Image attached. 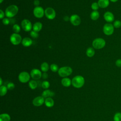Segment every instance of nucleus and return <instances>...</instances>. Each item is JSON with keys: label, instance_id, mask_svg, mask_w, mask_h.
<instances>
[{"label": "nucleus", "instance_id": "f257e3e1", "mask_svg": "<svg viewBox=\"0 0 121 121\" xmlns=\"http://www.w3.org/2000/svg\"><path fill=\"white\" fill-rule=\"evenodd\" d=\"M85 84V79L83 77L77 75L74 77L71 80L72 85L75 88H80L82 87Z\"/></svg>", "mask_w": 121, "mask_h": 121}, {"label": "nucleus", "instance_id": "f03ea898", "mask_svg": "<svg viewBox=\"0 0 121 121\" xmlns=\"http://www.w3.org/2000/svg\"><path fill=\"white\" fill-rule=\"evenodd\" d=\"M18 11V7L15 5H11L8 7L5 10V15L7 17L11 18L14 17Z\"/></svg>", "mask_w": 121, "mask_h": 121}, {"label": "nucleus", "instance_id": "7ed1b4c3", "mask_svg": "<svg viewBox=\"0 0 121 121\" xmlns=\"http://www.w3.org/2000/svg\"><path fill=\"white\" fill-rule=\"evenodd\" d=\"M72 73V69L68 66L61 67L59 69L58 74L62 78H66L70 75Z\"/></svg>", "mask_w": 121, "mask_h": 121}, {"label": "nucleus", "instance_id": "20e7f679", "mask_svg": "<svg viewBox=\"0 0 121 121\" xmlns=\"http://www.w3.org/2000/svg\"><path fill=\"white\" fill-rule=\"evenodd\" d=\"M105 41L104 39L97 38L94 40L92 43V45L95 49H101L105 46Z\"/></svg>", "mask_w": 121, "mask_h": 121}, {"label": "nucleus", "instance_id": "39448f33", "mask_svg": "<svg viewBox=\"0 0 121 121\" xmlns=\"http://www.w3.org/2000/svg\"><path fill=\"white\" fill-rule=\"evenodd\" d=\"M114 27L111 23H106L103 26V32L106 35H111L114 32Z\"/></svg>", "mask_w": 121, "mask_h": 121}, {"label": "nucleus", "instance_id": "423d86ee", "mask_svg": "<svg viewBox=\"0 0 121 121\" xmlns=\"http://www.w3.org/2000/svg\"><path fill=\"white\" fill-rule=\"evenodd\" d=\"M10 41L13 45H17L22 42V37L20 35L17 33H13L10 35Z\"/></svg>", "mask_w": 121, "mask_h": 121}, {"label": "nucleus", "instance_id": "0eeeda50", "mask_svg": "<svg viewBox=\"0 0 121 121\" xmlns=\"http://www.w3.org/2000/svg\"><path fill=\"white\" fill-rule=\"evenodd\" d=\"M30 76H31L28 72L26 71H23L20 73L18 75V78L20 82L23 83H26L29 81Z\"/></svg>", "mask_w": 121, "mask_h": 121}, {"label": "nucleus", "instance_id": "6e6552de", "mask_svg": "<svg viewBox=\"0 0 121 121\" xmlns=\"http://www.w3.org/2000/svg\"><path fill=\"white\" fill-rule=\"evenodd\" d=\"M44 14L46 17L49 19H53L56 16V12L54 9L52 8H47L44 11Z\"/></svg>", "mask_w": 121, "mask_h": 121}, {"label": "nucleus", "instance_id": "1a4fd4ad", "mask_svg": "<svg viewBox=\"0 0 121 121\" xmlns=\"http://www.w3.org/2000/svg\"><path fill=\"white\" fill-rule=\"evenodd\" d=\"M33 14L36 17L40 18L43 17L44 14V11L43 8L41 7L37 6L34 8L33 10Z\"/></svg>", "mask_w": 121, "mask_h": 121}, {"label": "nucleus", "instance_id": "9d476101", "mask_svg": "<svg viewBox=\"0 0 121 121\" xmlns=\"http://www.w3.org/2000/svg\"><path fill=\"white\" fill-rule=\"evenodd\" d=\"M21 26L23 29L26 32L30 31L31 30L32 27V26L31 22L29 20L26 19H24L22 21Z\"/></svg>", "mask_w": 121, "mask_h": 121}, {"label": "nucleus", "instance_id": "9b49d317", "mask_svg": "<svg viewBox=\"0 0 121 121\" xmlns=\"http://www.w3.org/2000/svg\"><path fill=\"white\" fill-rule=\"evenodd\" d=\"M30 76L34 80H38L42 77V74L38 69H34L30 72Z\"/></svg>", "mask_w": 121, "mask_h": 121}, {"label": "nucleus", "instance_id": "f8f14e48", "mask_svg": "<svg viewBox=\"0 0 121 121\" xmlns=\"http://www.w3.org/2000/svg\"><path fill=\"white\" fill-rule=\"evenodd\" d=\"M44 101L45 99L42 96H38L34 98L32 101V104L35 106H40L44 103Z\"/></svg>", "mask_w": 121, "mask_h": 121}, {"label": "nucleus", "instance_id": "ddd939ff", "mask_svg": "<svg viewBox=\"0 0 121 121\" xmlns=\"http://www.w3.org/2000/svg\"><path fill=\"white\" fill-rule=\"evenodd\" d=\"M71 23L75 26H78L81 23V19L80 17L77 15H73L71 16L69 18Z\"/></svg>", "mask_w": 121, "mask_h": 121}, {"label": "nucleus", "instance_id": "4468645a", "mask_svg": "<svg viewBox=\"0 0 121 121\" xmlns=\"http://www.w3.org/2000/svg\"><path fill=\"white\" fill-rule=\"evenodd\" d=\"M104 20L108 23H110L114 20V16L112 13L110 11H106L104 15Z\"/></svg>", "mask_w": 121, "mask_h": 121}, {"label": "nucleus", "instance_id": "2eb2a0df", "mask_svg": "<svg viewBox=\"0 0 121 121\" xmlns=\"http://www.w3.org/2000/svg\"><path fill=\"white\" fill-rule=\"evenodd\" d=\"M54 95H55L54 92L51 91L49 89H46L44 90L42 94V96L44 98H46L48 97H51L52 96H53Z\"/></svg>", "mask_w": 121, "mask_h": 121}, {"label": "nucleus", "instance_id": "dca6fc26", "mask_svg": "<svg viewBox=\"0 0 121 121\" xmlns=\"http://www.w3.org/2000/svg\"><path fill=\"white\" fill-rule=\"evenodd\" d=\"M98 4L99 7L101 8H107L110 3L109 0H98Z\"/></svg>", "mask_w": 121, "mask_h": 121}, {"label": "nucleus", "instance_id": "f3484780", "mask_svg": "<svg viewBox=\"0 0 121 121\" xmlns=\"http://www.w3.org/2000/svg\"><path fill=\"white\" fill-rule=\"evenodd\" d=\"M44 104L47 107L51 108L54 105V101L52 97H48L45 99Z\"/></svg>", "mask_w": 121, "mask_h": 121}, {"label": "nucleus", "instance_id": "a211bd4d", "mask_svg": "<svg viewBox=\"0 0 121 121\" xmlns=\"http://www.w3.org/2000/svg\"><path fill=\"white\" fill-rule=\"evenodd\" d=\"M32 40L29 37H25L22 40L21 43L25 47H28L32 44Z\"/></svg>", "mask_w": 121, "mask_h": 121}, {"label": "nucleus", "instance_id": "6ab92c4d", "mask_svg": "<svg viewBox=\"0 0 121 121\" xmlns=\"http://www.w3.org/2000/svg\"><path fill=\"white\" fill-rule=\"evenodd\" d=\"M61 84L65 87H69L71 84V80L68 78H63L61 81Z\"/></svg>", "mask_w": 121, "mask_h": 121}, {"label": "nucleus", "instance_id": "aec40b11", "mask_svg": "<svg viewBox=\"0 0 121 121\" xmlns=\"http://www.w3.org/2000/svg\"><path fill=\"white\" fill-rule=\"evenodd\" d=\"M42 24L39 22H37L35 23L33 26V30L37 32H39L42 29Z\"/></svg>", "mask_w": 121, "mask_h": 121}, {"label": "nucleus", "instance_id": "412c9836", "mask_svg": "<svg viewBox=\"0 0 121 121\" xmlns=\"http://www.w3.org/2000/svg\"><path fill=\"white\" fill-rule=\"evenodd\" d=\"M10 116L8 113H4L0 115V121H10Z\"/></svg>", "mask_w": 121, "mask_h": 121}, {"label": "nucleus", "instance_id": "4be33fe9", "mask_svg": "<svg viewBox=\"0 0 121 121\" xmlns=\"http://www.w3.org/2000/svg\"><path fill=\"white\" fill-rule=\"evenodd\" d=\"M99 13L97 10H94L90 14V17L93 20H96L99 17Z\"/></svg>", "mask_w": 121, "mask_h": 121}, {"label": "nucleus", "instance_id": "5701e85b", "mask_svg": "<svg viewBox=\"0 0 121 121\" xmlns=\"http://www.w3.org/2000/svg\"><path fill=\"white\" fill-rule=\"evenodd\" d=\"M28 86H29V87L31 89L34 90L37 88L38 86V83H37V82L35 80H31L29 82Z\"/></svg>", "mask_w": 121, "mask_h": 121}, {"label": "nucleus", "instance_id": "b1692460", "mask_svg": "<svg viewBox=\"0 0 121 121\" xmlns=\"http://www.w3.org/2000/svg\"><path fill=\"white\" fill-rule=\"evenodd\" d=\"M95 53L94 49L92 47H89L87 49L86 51V54L89 57H93Z\"/></svg>", "mask_w": 121, "mask_h": 121}, {"label": "nucleus", "instance_id": "393cba45", "mask_svg": "<svg viewBox=\"0 0 121 121\" xmlns=\"http://www.w3.org/2000/svg\"><path fill=\"white\" fill-rule=\"evenodd\" d=\"M8 92L7 87L5 86L2 85L0 86V95L1 96H4Z\"/></svg>", "mask_w": 121, "mask_h": 121}, {"label": "nucleus", "instance_id": "a878e982", "mask_svg": "<svg viewBox=\"0 0 121 121\" xmlns=\"http://www.w3.org/2000/svg\"><path fill=\"white\" fill-rule=\"evenodd\" d=\"M49 66L48 64L46 62H43L41 65V69L42 71L44 72H47L49 70Z\"/></svg>", "mask_w": 121, "mask_h": 121}, {"label": "nucleus", "instance_id": "bb28decb", "mask_svg": "<svg viewBox=\"0 0 121 121\" xmlns=\"http://www.w3.org/2000/svg\"><path fill=\"white\" fill-rule=\"evenodd\" d=\"M114 121H121V112H117L115 113L113 116Z\"/></svg>", "mask_w": 121, "mask_h": 121}, {"label": "nucleus", "instance_id": "cd10ccee", "mask_svg": "<svg viewBox=\"0 0 121 121\" xmlns=\"http://www.w3.org/2000/svg\"><path fill=\"white\" fill-rule=\"evenodd\" d=\"M41 86L43 88L47 89L50 87V83L49 81H48L47 80H44V81H43L42 83H41Z\"/></svg>", "mask_w": 121, "mask_h": 121}, {"label": "nucleus", "instance_id": "c85d7f7f", "mask_svg": "<svg viewBox=\"0 0 121 121\" xmlns=\"http://www.w3.org/2000/svg\"><path fill=\"white\" fill-rule=\"evenodd\" d=\"M113 26L115 28H119L121 27V21L119 20H116L114 21Z\"/></svg>", "mask_w": 121, "mask_h": 121}, {"label": "nucleus", "instance_id": "c756f323", "mask_svg": "<svg viewBox=\"0 0 121 121\" xmlns=\"http://www.w3.org/2000/svg\"><path fill=\"white\" fill-rule=\"evenodd\" d=\"M13 30L15 33H18L20 31V27L17 24H15L13 26Z\"/></svg>", "mask_w": 121, "mask_h": 121}, {"label": "nucleus", "instance_id": "7c9ffc66", "mask_svg": "<svg viewBox=\"0 0 121 121\" xmlns=\"http://www.w3.org/2000/svg\"><path fill=\"white\" fill-rule=\"evenodd\" d=\"M50 69H51V70L52 72H57V71H58V70H59L58 66L57 65H56L55 64H51V66H50Z\"/></svg>", "mask_w": 121, "mask_h": 121}, {"label": "nucleus", "instance_id": "2f4dec72", "mask_svg": "<svg viewBox=\"0 0 121 121\" xmlns=\"http://www.w3.org/2000/svg\"><path fill=\"white\" fill-rule=\"evenodd\" d=\"M6 86L7 87V88H8V90H12L13 89H14V88L15 87V84L13 82H9L7 84Z\"/></svg>", "mask_w": 121, "mask_h": 121}, {"label": "nucleus", "instance_id": "473e14b6", "mask_svg": "<svg viewBox=\"0 0 121 121\" xmlns=\"http://www.w3.org/2000/svg\"><path fill=\"white\" fill-rule=\"evenodd\" d=\"M99 5L98 4V3L96 2H94L91 5V8L94 10H97L99 8Z\"/></svg>", "mask_w": 121, "mask_h": 121}, {"label": "nucleus", "instance_id": "72a5a7b5", "mask_svg": "<svg viewBox=\"0 0 121 121\" xmlns=\"http://www.w3.org/2000/svg\"><path fill=\"white\" fill-rule=\"evenodd\" d=\"M30 35L31 36V37H32L34 38H37L38 37V35H39L38 33L37 32H35V31H34V30L31 31V32L30 33Z\"/></svg>", "mask_w": 121, "mask_h": 121}, {"label": "nucleus", "instance_id": "f704fd0d", "mask_svg": "<svg viewBox=\"0 0 121 121\" xmlns=\"http://www.w3.org/2000/svg\"><path fill=\"white\" fill-rule=\"evenodd\" d=\"M2 21V23L5 25H8L10 23L9 19L8 18H3Z\"/></svg>", "mask_w": 121, "mask_h": 121}, {"label": "nucleus", "instance_id": "c9c22d12", "mask_svg": "<svg viewBox=\"0 0 121 121\" xmlns=\"http://www.w3.org/2000/svg\"><path fill=\"white\" fill-rule=\"evenodd\" d=\"M115 65L118 67H121V59H117L115 61Z\"/></svg>", "mask_w": 121, "mask_h": 121}, {"label": "nucleus", "instance_id": "e433bc0d", "mask_svg": "<svg viewBox=\"0 0 121 121\" xmlns=\"http://www.w3.org/2000/svg\"><path fill=\"white\" fill-rule=\"evenodd\" d=\"M0 19H2L4 18V12H3L1 9H0Z\"/></svg>", "mask_w": 121, "mask_h": 121}, {"label": "nucleus", "instance_id": "4c0bfd02", "mask_svg": "<svg viewBox=\"0 0 121 121\" xmlns=\"http://www.w3.org/2000/svg\"><path fill=\"white\" fill-rule=\"evenodd\" d=\"M48 75L46 72H44L43 74H42V78L43 79H46L48 78Z\"/></svg>", "mask_w": 121, "mask_h": 121}, {"label": "nucleus", "instance_id": "58836bf2", "mask_svg": "<svg viewBox=\"0 0 121 121\" xmlns=\"http://www.w3.org/2000/svg\"><path fill=\"white\" fill-rule=\"evenodd\" d=\"M34 4L35 6H36V7H37L39 4H40V2L39 0H35L34 2Z\"/></svg>", "mask_w": 121, "mask_h": 121}, {"label": "nucleus", "instance_id": "ea45409f", "mask_svg": "<svg viewBox=\"0 0 121 121\" xmlns=\"http://www.w3.org/2000/svg\"><path fill=\"white\" fill-rule=\"evenodd\" d=\"M2 79L1 78H0V86H2Z\"/></svg>", "mask_w": 121, "mask_h": 121}, {"label": "nucleus", "instance_id": "a19ab883", "mask_svg": "<svg viewBox=\"0 0 121 121\" xmlns=\"http://www.w3.org/2000/svg\"><path fill=\"white\" fill-rule=\"evenodd\" d=\"M68 19H69V17H68L66 16V17H64V20H65L66 21H67Z\"/></svg>", "mask_w": 121, "mask_h": 121}, {"label": "nucleus", "instance_id": "79ce46f5", "mask_svg": "<svg viewBox=\"0 0 121 121\" xmlns=\"http://www.w3.org/2000/svg\"><path fill=\"white\" fill-rule=\"evenodd\" d=\"M111 2H113V3H114V2H117V1H118V0H110Z\"/></svg>", "mask_w": 121, "mask_h": 121}, {"label": "nucleus", "instance_id": "37998d69", "mask_svg": "<svg viewBox=\"0 0 121 121\" xmlns=\"http://www.w3.org/2000/svg\"><path fill=\"white\" fill-rule=\"evenodd\" d=\"M3 1V0H0V3H1L2 2V1Z\"/></svg>", "mask_w": 121, "mask_h": 121}]
</instances>
